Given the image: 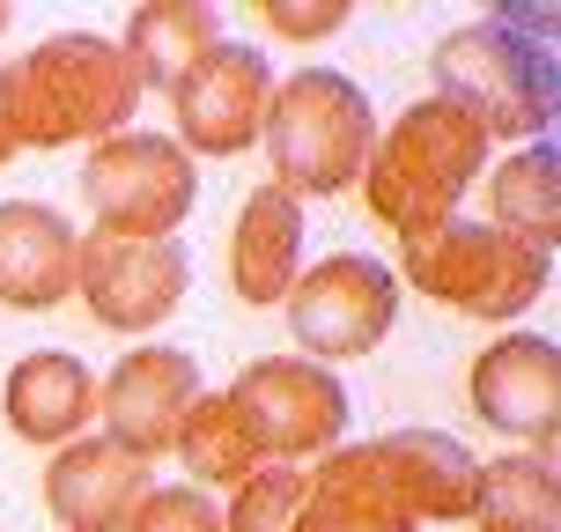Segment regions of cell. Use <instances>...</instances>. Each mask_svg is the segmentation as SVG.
I'll return each instance as SVG.
<instances>
[{"instance_id": "cell-1", "label": "cell", "mask_w": 561, "mask_h": 532, "mask_svg": "<svg viewBox=\"0 0 561 532\" xmlns=\"http://www.w3.org/2000/svg\"><path fill=\"white\" fill-rule=\"evenodd\" d=\"M140 75L118 53V37L96 30H59L45 45H30L15 67H0V118L15 148H75V140H112L134 134L140 112Z\"/></svg>"}, {"instance_id": "cell-2", "label": "cell", "mask_w": 561, "mask_h": 532, "mask_svg": "<svg viewBox=\"0 0 561 532\" xmlns=\"http://www.w3.org/2000/svg\"><path fill=\"white\" fill-rule=\"evenodd\" d=\"M436 97L458 104L488 140H554L561 75H554V15L495 8L436 45Z\"/></svg>"}, {"instance_id": "cell-3", "label": "cell", "mask_w": 561, "mask_h": 532, "mask_svg": "<svg viewBox=\"0 0 561 532\" xmlns=\"http://www.w3.org/2000/svg\"><path fill=\"white\" fill-rule=\"evenodd\" d=\"M488 134L444 97H414L392 126H377V148L363 163V200L392 237H421L458 215L466 185H480Z\"/></svg>"}, {"instance_id": "cell-4", "label": "cell", "mask_w": 561, "mask_h": 532, "mask_svg": "<svg viewBox=\"0 0 561 532\" xmlns=\"http://www.w3.org/2000/svg\"><path fill=\"white\" fill-rule=\"evenodd\" d=\"M259 148L274 163V185L296 207L304 200H333L363 185V163L377 148V112H369L363 82H347L340 67H296L288 82L266 97V126Z\"/></svg>"}, {"instance_id": "cell-5", "label": "cell", "mask_w": 561, "mask_h": 532, "mask_svg": "<svg viewBox=\"0 0 561 532\" xmlns=\"http://www.w3.org/2000/svg\"><path fill=\"white\" fill-rule=\"evenodd\" d=\"M392 281H414L428 304L458 310V318H517V310H533L547 296L554 259L517 245V237H503L495 223L450 215V223L421 229V237H399V274Z\"/></svg>"}, {"instance_id": "cell-6", "label": "cell", "mask_w": 561, "mask_h": 532, "mask_svg": "<svg viewBox=\"0 0 561 532\" xmlns=\"http://www.w3.org/2000/svg\"><path fill=\"white\" fill-rule=\"evenodd\" d=\"M82 200L112 237H178L199 200V163L170 134H112L89 148Z\"/></svg>"}, {"instance_id": "cell-7", "label": "cell", "mask_w": 561, "mask_h": 532, "mask_svg": "<svg viewBox=\"0 0 561 532\" xmlns=\"http://www.w3.org/2000/svg\"><path fill=\"white\" fill-rule=\"evenodd\" d=\"M237 415L252 429V444L266 466H296V459H325L347 437V385L310 355H259L237 370Z\"/></svg>"}, {"instance_id": "cell-8", "label": "cell", "mask_w": 561, "mask_h": 532, "mask_svg": "<svg viewBox=\"0 0 561 532\" xmlns=\"http://www.w3.org/2000/svg\"><path fill=\"white\" fill-rule=\"evenodd\" d=\"M288 326H296V348H304L310 363H355L369 355L377 340L392 333L399 318V281L385 259L369 252H333L304 267L296 288H288Z\"/></svg>"}, {"instance_id": "cell-9", "label": "cell", "mask_w": 561, "mask_h": 532, "mask_svg": "<svg viewBox=\"0 0 561 532\" xmlns=\"http://www.w3.org/2000/svg\"><path fill=\"white\" fill-rule=\"evenodd\" d=\"M185 281H193V259L170 237L89 229L82 245H75V296L89 304V318L104 333H148V326H163L170 310L185 304Z\"/></svg>"}, {"instance_id": "cell-10", "label": "cell", "mask_w": 561, "mask_h": 532, "mask_svg": "<svg viewBox=\"0 0 561 532\" xmlns=\"http://www.w3.org/2000/svg\"><path fill=\"white\" fill-rule=\"evenodd\" d=\"M266 97H274V67L252 45H215L185 82L170 89V112H178V148L185 156H244L266 126Z\"/></svg>"}, {"instance_id": "cell-11", "label": "cell", "mask_w": 561, "mask_h": 532, "mask_svg": "<svg viewBox=\"0 0 561 532\" xmlns=\"http://www.w3.org/2000/svg\"><path fill=\"white\" fill-rule=\"evenodd\" d=\"M199 399V363L185 348H163L148 340L126 363H112V377L96 385V421L118 451H134L140 466H156L170 444H178V421Z\"/></svg>"}, {"instance_id": "cell-12", "label": "cell", "mask_w": 561, "mask_h": 532, "mask_svg": "<svg viewBox=\"0 0 561 532\" xmlns=\"http://www.w3.org/2000/svg\"><path fill=\"white\" fill-rule=\"evenodd\" d=\"M466 399L488 429L539 444V459L554 451V421H561V348L547 333H503L495 348L473 355Z\"/></svg>"}, {"instance_id": "cell-13", "label": "cell", "mask_w": 561, "mask_h": 532, "mask_svg": "<svg viewBox=\"0 0 561 532\" xmlns=\"http://www.w3.org/2000/svg\"><path fill=\"white\" fill-rule=\"evenodd\" d=\"M148 488H156V474L112 437H75L45 466V510L59 518V532H126Z\"/></svg>"}, {"instance_id": "cell-14", "label": "cell", "mask_w": 561, "mask_h": 532, "mask_svg": "<svg viewBox=\"0 0 561 532\" xmlns=\"http://www.w3.org/2000/svg\"><path fill=\"white\" fill-rule=\"evenodd\" d=\"M75 245L59 207L45 200H0V304L8 310H59L75 296Z\"/></svg>"}, {"instance_id": "cell-15", "label": "cell", "mask_w": 561, "mask_h": 532, "mask_svg": "<svg viewBox=\"0 0 561 532\" xmlns=\"http://www.w3.org/2000/svg\"><path fill=\"white\" fill-rule=\"evenodd\" d=\"M288 532H421V525H414V510L399 503L377 451L340 444L318 459V474H304V510H296Z\"/></svg>"}, {"instance_id": "cell-16", "label": "cell", "mask_w": 561, "mask_h": 532, "mask_svg": "<svg viewBox=\"0 0 561 532\" xmlns=\"http://www.w3.org/2000/svg\"><path fill=\"white\" fill-rule=\"evenodd\" d=\"M0 415H8V429L23 444L59 451V444H75V437H89V421H96V377H89L82 355L37 348V355H23V363L8 370Z\"/></svg>"}, {"instance_id": "cell-17", "label": "cell", "mask_w": 561, "mask_h": 532, "mask_svg": "<svg viewBox=\"0 0 561 532\" xmlns=\"http://www.w3.org/2000/svg\"><path fill=\"white\" fill-rule=\"evenodd\" d=\"M296 274H304V207L280 185H259L229 229V288L244 296V310H274L288 304Z\"/></svg>"}, {"instance_id": "cell-18", "label": "cell", "mask_w": 561, "mask_h": 532, "mask_svg": "<svg viewBox=\"0 0 561 532\" xmlns=\"http://www.w3.org/2000/svg\"><path fill=\"white\" fill-rule=\"evenodd\" d=\"M377 466L392 474L399 503L414 510V525H458L473 510V451L444 437V429H392V437H369Z\"/></svg>"}, {"instance_id": "cell-19", "label": "cell", "mask_w": 561, "mask_h": 532, "mask_svg": "<svg viewBox=\"0 0 561 532\" xmlns=\"http://www.w3.org/2000/svg\"><path fill=\"white\" fill-rule=\"evenodd\" d=\"M215 45H222V15L199 8V0H148V8H134V23L118 37L140 89H178Z\"/></svg>"}, {"instance_id": "cell-20", "label": "cell", "mask_w": 561, "mask_h": 532, "mask_svg": "<svg viewBox=\"0 0 561 532\" xmlns=\"http://www.w3.org/2000/svg\"><path fill=\"white\" fill-rule=\"evenodd\" d=\"M480 532H561V480L554 459L539 451H503L473 466V510H466Z\"/></svg>"}, {"instance_id": "cell-21", "label": "cell", "mask_w": 561, "mask_h": 532, "mask_svg": "<svg viewBox=\"0 0 561 532\" xmlns=\"http://www.w3.org/2000/svg\"><path fill=\"white\" fill-rule=\"evenodd\" d=\"M488 223L554 259V237H561V156H554V140H525V148L495 170V185H488Z\"/></svg>"}, {"instance_id": "cell-22", "label": "cell", "mask_w": 561, "mask_h": 532, "mask_svg": "<svg viewBox=\"0 0 561 532\" xmlns=\"http://www.w3.org/2000/svg\"><path fill=\"white\" fill-rule=\"evenodd\" d=\"M170 451H178L185 474L207 480V488H237V480H252L259 466H266L229 393H199L193 407H185V421H178V444Z\"/></svg>"}, {"instance_id": "cell-23", "label": "cell", "mask_w": 561, "mask_h": 532, "mask_svg": "<svg viewBox=\"0 0 561 532\" xmlns=\"http://www.w3.org/2000/svg\"><path fill=\"white\" fill-rule=\"evenodd\" d=\"M296 510H304V466H259L252 480H237L222 532H288Z\"/></svg>"}, {"instance_id": "cell-24", "label": "cell", "mask_w": 561, "mask_h": 532, "mask_svg": "<svg viewBox=\"0 0 561 532\" xmlns=\"http://www.w3.org/2000/svg\"><path fill=\"white\" fill-rule=\"evenodd\" d=\"M126 532H222V510L207 488H148Z\"/></svg>"}, {"instance_id": "cell-25", "label": "cell", "mask_w": 561, "mask_h": 532, "mask_svg": "<svg viewBox=\"0 0 561 532\" xmlns=\"http://www.w3.org/2000/svg\"><path fill=\"white\" fill-rule=\"evenodd\" d=\"M259 15H266V30H274V37L318 45V37L347 30V0H259Z\"/></svg>"}, {"instance_id": "cell-26", "label": "cell", "mask_w": 561, "mask_h": 532, "mask_svg": "<svg viewBox=\"0 0 561 532\" xmlns=\"http://www.w3.org/2000/svg\"><path fill=\"white\" fill-rule=\"evenodd\" d=\"M8 156H15V134H8V118H0V163H8Z\"/></svg>"}, {"instance_id": "cell-27", "label": "cell", "mask_w": 561, "mask_h": 532, "mask_svg": "<svg viewBox=\"0 0 561 532\" xmlns=\"http://www.w3.org/2000/svg\"><path fill=\"white\" fill-rule=\"evenodd\" d=\"M8 15H15V8H8V0H0V30H8Z\"/></svg>"}]
</instances>
